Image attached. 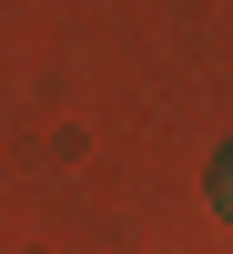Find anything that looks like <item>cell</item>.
Here are the masks:
<instances>
[{"label":"cell","instance_id":"obj_1","mask_svg":"<svg viewBox=\"0 0 233 254\" xmlns=\"http://www.w3.org/2000/svg\"><path fill=\"white\" fill-rule=\"evenodd\" d=\"M213 214L233 224V142H223V163H213Z\"/></svg>","mask_w":233,"mask_h":254}]
</instances>
